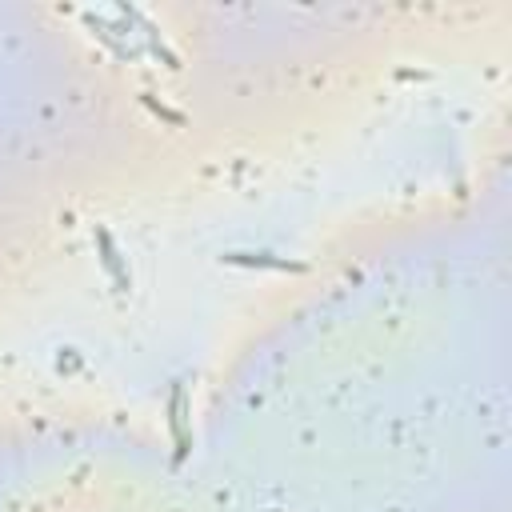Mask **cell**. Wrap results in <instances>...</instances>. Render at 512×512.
Segmentation results:
<instances>
[{
  "label": "cell",
  "instance_id": "obj_3",
  "mask_svg": "<svg viewBox=\"0 0 512 512\" xmlns=\"http://www.w3.org/2000/svg\"><path fill=\"white\" fill-rule=\"evenodd\" d=\"M228 264H244V268H272V272H304L300 260L276 256V252H224Z\"/></svg>",
  "mask_w": 512,
  "mask_h": 512
},
{
  "label": "cell",
  "instance_id": "obj_1",
  "mask_svg": "<svg viewBox=\"0 0 512 512\" xmlns=\"http://www.w3.org/2000/svg\"><path fill=\"white\" fill-rule=\"evenodd\" d=\"M164 412H168V432H172V448H176V464L188 456L192 448V424H188V388L184 380H172L168 388V400H164Z\"/></svg>",
  "mask_w": 512,
  "mask_h": 512
},
{
  "label": "cell",
  "instance_id": "obj_2",
  "mask_svg": "<svg viewBox=\"0 0 512 512\" xmlns=\"http://www.w3.org/2000/svg\"><path fill=\"white\" fill-rule=\"evenodd\" d=\"M96 252H100V264H104L112 288L124 296V292L132 288V272H128V260H124V252L116 248V240H112L108 228H96Z\"/></svg>",
  "mask_w": 512,
  "mask_h": 512
}]
</instances>
